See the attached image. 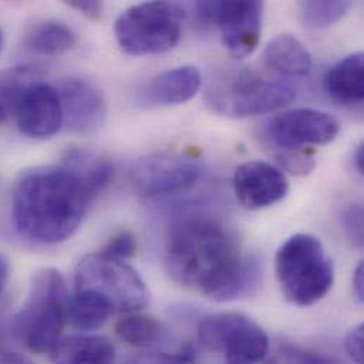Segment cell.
<instances>
[{
    "instance_id": "ffe728a7",
    "label": "cell",
    "mask_w": 364,
    "mask_h": 364,
    "mask_svg": "<svg viewBox=\"0 0 364 364\" xmlns=\"http://www.w3.org/2000/svg\"><path fill=\"white\" fill-rule=\"evenodd\" d=\"M77 34L61 21L47 20L27 36V47L41 55H61L77 46Z\"/></svg>"
},
{
    "instance_id": "7c38bea8",
    "label": "cell",
    "mask_w": 364,
    "mask_h": 364,
    "mask_svg": "<svg viewBox=\"0 0 364 364\" xmlns=\"http://www.w3.org/2000/svg\"><path fill=\"white\" fill-rule=\"evenodd\" d=\"M57 91L63 108V127L67 131L91 135L104 127L107 101L104 92L94 82L74 77L64 80Z\"/></svg>"
},
{
    "instance_id": "4316f807",
    "label": "cell",
    "mask_w": 364,
    "mask_h": 364,
    "mask_svg": "<svg viewBox=\"0 0 364 364\" xmlns=\"http://www.w3.org/2000/svg\"><path fill=\"white\" fill-rule=\"evenodd\" d=\"M138 242L136 237L131 231H121L115 234L101 250L102 254L119 259V261H127L132 258L136 252Z\"/></svg>"
},
{
    "instance_id": "8fae6325",
    "label": "cell",
    "mask_w": 364,
    "mask_h": 364,
    "mask_svg": "<svg viewBox=\"0 0 364 364\" xmlns=\"http://www.w3.org/2000/svg\"><path fill=\"white\" fill-rule=\"evenodd\" d=\"M341 122L332 114L316 109H292L268 121L267 138L282 151H301L311 145H328L336 139Z\"/></svg>"
},
{
    "instance_id": "e575fe53",
    "label": "cell",
    "mask_w": 364,
    "mask_h": 364,
    "mask_svg": "<svg viewBox=\"0 0 364 364\" xmlns=\"http://www.w3.org/2000/svg\"><path fill=\"white\" fill-rule=\"evenodd\" d=\"M3 48V34H1V30H0V51Z\"/></svg>"
},
{
    "instance_id": "f1b7e54d",
    "label": "cell",
    "mask_w": 364,
    "mask_h": 364,
    "mask_svg": "<svg viewBox=\"0 0 364 364\" xmlns=\"http://www.w3.org/2000/svg\"><path fill=\"white\" fill-rule=\"evenodd\" d=\"M67 6L80 11L81 14L91 20H98L102 16L104 10L102 3L97 0H70L67 1Z\"/></svg>"
},
{
    "instance_id": "7a4b0ae2",
    "label": "cell",
    "mask_w": 364,
    "mask_h": 364,
    "mask_svg": "<svg viewBox=\"0 0 364 364\" xmlns=\"http://www.w3.org/2000/svg\"><path fill=\"white\" fill-rule=\"evenodd\" d=\"M101 190L67 156L58 165L20 173L10 198V218L26 241L54 245L80 228Z\"/></svg>"
},
{
    "instance_id": "f546056e",
    "label": "cell",
    "mask_w": 364,
    "mask_h": 364,
    "mask_svg": "<svg viewBox=\"0 0 364 364\" xmlns=\"http://www.w3.org/2000/svg\"><path fill=\"white\" fill-rule=\"evenodd\" d=\"M287 355L291 358V360L295 362V364H335L331 359H326L322 355L292 346L287 349Z\"/></svg>"
},
{
    "instance_id": "30bf717a",
    "label": "cell",
    "mask_w": 364,
    "mask_h": 364,
    "mask_svg": "<svg viewBox=\"0 0 364 364\" xmlns=\"http://www.w3.org/2000/svg\"><path fill=\"white\" fill-rule=\"evenodd\" d=\"M201 171V162L190 154L158 152L141 158L134 165L131 186L142 197L168 196L193 186Z\"/></svg>"
},
{
    "instance_id": "3957f363",
    "label": "cell",
    "mask_w": 364,
    "mask_h": 364,
    "mask_svg": "<svg viewBox=\"0 0 364 364\" xmlns=\"http://www.w3.org/2000/svg\"><path fill=\"white\" fill-rule=\"evenodd\" d=\"M68 291L60 271H38L30 284L27 299L13 319L16 339L34 353H51L67 322Z\"/></svg>"
},
{
    "instance_id": "2e32d148",
    "label": "cell",
    "mask_w": 364,
    "mask_h": 364,
    "mask_svg": "<svg viewBox=\"0 0 364 364\" xmlns=\"http://www.w3.org/2000/svg\"><path fill=\"white\" fill-rule=\"evenodd\" d=\"M53 364H115L114 343L98 335H75L60 339L50 353Z\"/></svg>"
},
{
    "instance_id": "9a60e30c",
    "label": "cell",
    "mask_w": 364,
    "mask_h": 364,
    "mask_svg": "<svg viewBox=\"0 0 364 364\" xmlns=\"http://www.w3.org/2000/svg\"><path fill=\"white\" fill-rule=\"evenodd\" d=\"M201 85V74L193 65H182L161 73L152 78L138 94L144 107L181 105L191 100Z\"/></svg>"
},
{
    "instance_id": "44dd1931",
    "label": "cell",
    "mask_w": 364,
    "mask_h": 364,
    "mask_svg": "<svg viewBox=\"0 0 364 364\" xmlns=\"http://www.w3.org/2000/svg\"><path fill=\"white\" fill-rule=\"evenodd\" d=\"M40 78L41 73L31 65H17L0 73V125L13 117L27 88Z\"/></svg>"
},
{
    "instance_id": "9c48e42d",
    "label": "cell",
    "mask_w": 364,
    "mask_h": 364,
    "mask_svg": "<svg viewBox=\"0 0 364 364\" xmlns=\"http://www.w3.org/2000/svg\"><path fill=\"white\" fill-rule=\"evenodd\" d=\"M196 9L203 21L220 28L223 44L232 57H248L258 47L261 1H198Z\"/></svg>"
},
{
    "instance_id": "ba28073f",
    "label": "cell",
    "mask_w": 364,
    "mask_h": 364,
    "mask_svg": "<svg viewBox=\"0 0 364 364\" xmlns=\"http://www.w3.org/2000/svg\"><path fill=\"white\" fill-rule=\"evenodd\" d=\"M197 336L205 349L221 353L225 364H259L269 350L265 331L252 319L237 312L203 318Z\"/></svg>"
},
{
    "instance_id": "5b68a950",
    "label": "cell",
    "mask_w": 364,
    "mask_h": 364,
    "mask_svg": "<svg viewBox=\"0 0 364 364\" xmlns=\"http://www.w3.org/2000/svg\"><path fill=\"white\" fill-rule=\"evenodd\" d=\"M296 97L295 88L251 70H234L213 81L205 92L207 104L218 114L247 118L272 112Z\"/></svg>"
},
{
    "instance_id": "7402d4cb",
    "label": "cell",
    "mask_w": 364,
    "mask_h": 364,
    "mask_svg": "<svg viewBox=\"0 0 364 364\" xmlns=\"http://www.w3.org/2000/svg\"><path fill=\"white\" fill-rule=\"evenodd\" d=\"M115 333L127 345L146 349L159 342L162 325L156 318L149 315H128L117 322Z\"/></svg>"
},
{
    "instance_id": "d4e9b609",
    "label": "cell",
    "mask_w": 364,
    "mask_h": 364,
    "mask_svg": "<svg viewBox=\"0 0 364 364\" xmlns=\"http://www.w3.org/2000/svg\"><path fill=\"white\" fill-rule=\"evenodd\" d=\"M341 223L348 240L362 248L364 242L363 207L362 204H349L341 215Z\"/></svg>"
},
{
    "instance_id": "4fadbf2b",
    "label": "cell",
    "mask_w": 364,
    "mask_h": 364,
    "mask_svg": "<svg viewBox=\"0 0 364 364\" xmlns=\"http://www.w3.org/2000/svg\"><path fill=\"white\" fill-rule=\"evenodd\" d=\"M17 129L34 139H47L54 136L63 128V108L58 91L43 78L31 84L13 117Z\"/></svg>"
},
{
    "instance_id": "277c9868",
    "label": "cell",
    "mask_w": 364,
    "mask_h": 364,
    "mask_svg": "<svg viewBox=\"0 0 364 364\" xmlns=\"http://www.w3.org/2000/svg\"><path fill=\"white\" fill-rule=\"evenodd\" d=\"M275 274L285 299L311 306L323 299L335 282V271L323 244L311 234H295L277 251Z\"/></svg>"
},
{
    "instance_id": "8992f818",
    "label": "cell",
    "mask_w": 364,
    "mask_h": 364,
    "mask_svg": "<svg viewBox=\"0 0 364 364\" xmlns=\"http://www.w3.org/2000/svg\"><path fill=\"white\" fill-rule=\"evenodd\" d=\"M183 10L176 3L146 1L135 4L117 18L115 38L129 55L162 54L182 37Z\"/></svg>"
},
{
    "instance_id": "83f0119b",
    "label": "cell",
    "mask_w": 364,
    "mask_h": 364,
    "mask_svg": "<svg viewBox=\"0 0 364 364\" xmlns=\"http://www.w3.org/2000/svg\"><path fill=\"white\" fill-rule=\"evenodd\" d=\"M345 350L355 364H364V325L350 329L345 338Z\"/></svg>"
},
{
    "instance_id": "836d02e7",
    "label": "cell",
    "mask_w": 364,
    "mask_h": 364,
    "mask_svg": "<svg viewBox=\"0 0 364 364\" xmlns=\"http://www.w3.org/2000/svg\"><path fill=\"white\" fill-rule=\"evenodd\" d=\"M353 164H355V168L358 171L359 175H363L364 173V145L360 144L355 152V158H353Z\"/></svg>"
},
{
    "instance_id": "5bb4252c",
    "label": "cell",
    "mask_w": 364,
    "mask_h": 364,
    "mask_svg": "<svg viewBox=\"0 0 364 364\" xmlns=\"http://www.w3.org/2000/svg\"><path fill=\"white\" fill-rule=\"evenodd\" d=\"M232 187L238 203L244 208L261 210L284 200L289 183L281 169L267 162L252 161L237 168Z\"/></svg>"
},
{
    "instance_id": "484cf974",
    "label": "cell",
    "mask_w": 364,
    "mask_h": 364,
    "mask_svg": "<svg viewBox=\"0 0 364 364\" xmlns=\"http://www.w3.org/2000/svg\"><path fill=\"white\" fill-rule=\"evenodd\" d=\"M196 359L194 350L190 346H183L173 353H144L129 359L125 364H193Z\"/></svg>"
},
{
    "instance_id": "e0dca14e",
    "label": "cell",
    "mask_w": 364,
    "mask_h": 364,
    "mask_svg": "<svg viewBox=\"0 0 364 364\" xmlns=\"http://www.w3.org/2000/svg\"><path fill=\"white\" fill-rule=\"evenodd\" d=\"M326 92L343 105H359L364 97V54L353 53L331 67L323 78Z\"/></svg>"
},
{
    "instance_id": "6da1fadb",
    "label": "cell",
    "mask_w": 364,
    "mask_h": 364,
    "mask_svg": "<svg viewBox=\"0 0 364 364\" xmlns=\"http://www.w3.org/2000/svg\"><path fill=\"white\" fill-rule=\"evenodd\" d=\"M165 264L173 281L215 302L254 294L262 278L258 258L244 255L234 234L218 220L203 214L187 215L172 225Z\"/></svg>"
},
{
    "instance_id": "ac0fdd59",
    "label": "cell",
    "mask_w": 364,
    "mask_h": 364,
    "mask_svg": "<svg viewBox=\"0 0 364 364\" xmlns=\"http://www.w3.org/2000/svg\"><path fill=\"white\" fill-rule=\"evenodd\" d=\"M264 64L287 77H305L312 70V54L298 38L281 34L271 40L262 54Z\"/></svg>"
},
{
    "instance_id": "4dcf8cb0",
    "label": "cell",
    "mask_w": 364,
    "mask_h": 364,
    "mask_svg": "<svg viewBox=\"0 0 364 364\" xmlns=\"http://www.w3.org/2000/svg\"><path fill=\"white\" fill-rule=\"evenodd\" d=\"M0 364H36L31 362L27 356L18 353V352H13L9 350L0 339Z\"/></svg>"
},
{
    "instance_id": "1f68e13d",
    "label": "cell",
    "mask_w": 364,
    "mask_h": 364,
    "mask_svg": "<svg viewBox=\"0 0 364 364\" xmlns=\"http://www.w3.org/2000/svg\"><path fill=\"white\" fill-rule=\"evenodd\" d=\"M353 291L359 302H363L364 299V264L363 261L356 267L355 275H353Z\"/></svg>"
},
{
    "instance_id": "52a82bcc",
    "label": "cell",
    "mask_w": 364,
    "mask_h": 364,
    "mask_svg": "<svg viewBox=\"0 0 364 364\" xmlns=\"http://www.w3.org/2000/svg\"><path fill=\"white\" fill-rule=\"evenodd\" d=\"M75 289L91 291L105 298L115 312L139 311L149 302V292L139 274L125 261L94 252L75 268Z\"/></svg>"
},
{
    "instance_id": "603a6c76",
    "label": "cell",
    "mask_w": 364,
    "mask_h": 364,
    "mask_svg": "<svg viewBox=\"0 0 364 364\" xmlns=\"http://www.w3.org/2000/svg\"><path fill=\"white\" fill-rule=\"evenodd\" d=\"M352 3L348 0H309L299 3L302 23L309 28H326L341 21L350 10Z\"/></svg>"
},
{
    "instance_id": "d6986e66",
    "label": "cell",
    "mask_w": 364,
    "mask_h": 364,
    "mask_svg": "<svg viewBox=\"0 0 364 364\" xmlns=\"http://www.w3.org/2000/svg\"><path fill=\"white\" fill-rule=\"evenodd\" d=\"M112 305L98 294L84 289H75L68 299L67 322L82 332L97 331L107 323L114 314Z\"/></svg>"
},
{
    "instance_id": "cb8c5ba5",
    "label": "cell",
    "mask_w": 364,
    "mask_h": 364,
    "mask_svg": "<svg viewBox=\"0 0 364 364\" xmlns=\"http://www.w3.org/2000/svg\"><path fill=\"white\" fill-rule=\"evenodd\" d=\"M277 161L282 169L295 176H306L316 166L315 152L306 149L285 151L277 156Z\"/></svg>"
},
{
    "instance_id": "d6a6232c",
    "label": "cell",
    "mask_w": 364,
    "mask_h": 364,
    "mask_svg": "<svg viewBox=\"0 0 364 364\" xmlns=\"http://www.w3.org/2000/svg\"><path fill=\"white\" fill-rule=\"evenodd\" d=\"M7 279H9V261L3 254H0V295L7 284Z\"/></svg>"
}]
</instances>
